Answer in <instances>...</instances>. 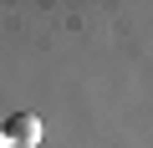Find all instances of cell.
I'll use <instances>...</instances> for the list:
<instances>
[{"mask_svg":"<svg viewBox=\"0 0 153 148\" xmlns=\"http://www.w3.org/2000/svg\"><path fill=\"white\" fill-rule=\"evenodd\" d=\"M5 148H36L41 143V118L36 112H10V123H0Z\"/></svg>","mask_w":153,"mask_h":148,"instance_id":"6da1fadb","label":"cell"},{"mask_svg":"<svg viewBox=\"0 0 153 148\" xmlns=\"http://www.w3.org/2000/svg\"><path fill=\"white\" fill-rule=\"evenodd\" d=\"M0 148H5V133H0Z\"/></svg>","mask_w":153,"mask_h":148,"instance_id":"7a4b0ae2","label":"cell"}]
</instances>
